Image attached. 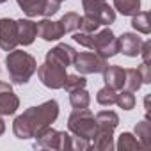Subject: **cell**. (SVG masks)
Listing matches in <instances>:
<instances>
[{
    "label": "cell",
    "instance_id": "obj_1",
    "mask_svg": "<svg viewBox=\"0 0 151 151\" xmlns=\"http://www.w3.org/2000/svg\"><path fill=\"white\" fill-rule=\"evenodd\" d=\"M59 117V103L55 100H48L37 107L27 109L23 114H20L13 123V133L20 140L34 139L43 128L55 123Z\"/></svg>",
    "mask_w": 151,
    "mask_h": 151
},
{
    "label": "cell",
    "instance_id": "obj_2",
    "mask_svg": "<svg viewBox=\"0 0 151 151\" xmlns=\"http://www.w3.org/2000/svg\"><path fill=\"white\" fill-rule=\"evenodd\" d=\"M6 66H7V73L13 84L18 86H25L29 84V80L32 78V75L37 69V62L36 59L23 52V50H11L6 57Z\"/></svg>",
    "mask_w": 151,
    "mask_h": 151
},
{
    "label": "cell",
    "instance_id": "obj_3",
    "mask_svg": "<svg viewBox=\"0 0 151 151\" xmlns=\"http://www.w3.org/2000/svg\"><path fill=\"white\" fill-rule=\"evenodd\" d=\"M34 147L36 149H57V151H71L73 140L68 132H59L55 128L46 126L34 137Z\"/></svg>",
    "mask_w": 151,
    "mask_h": 151
},
{
    "label": "cell",
    "instance_id": "obj_4",
    "mask_svg": "<svg viewBox=\"0 0 151 151\" xmlns=\"http://www.w3.org/2000/svg\"><path fill=\"white\" fill-rule=\"evenodd\" d=\"M68 130L75 137L93 139L96 132V119L89 109H75L68 117Z\"/></svg>",
    "mask_w": 151,
    "mask_h": 151
},
{
    "label": "cell",
    "instance_id": "obj_5",
    "mask_svg": "<svg viewBox=\"0 0 151 151\" xmlns=\"http://www.w3.org/2000/svg\"><path fill=\"white\" fill-rule=\"evenodd\" d=\"M89 50H93L94 53L105 57V59H110L114 55L119 53V48H117V37L116 34L107 27L100 32H93V39H91V46Z\"/></svg>",
    "mask_w": 151,
    "mask_h": 151
},
{
    "label": "cell",
    "instance_id": "obj_6",
    "mask_svg": "<svg viewBox=\"0 0 151 151\" xmlns=\"http://www.w3.org/2000/svg\"><path fill=\"white\" fill-rule=\"evenodd\" d=\"M73 66L80 75H94V73H101L109 66V62L105 57L94 52H77Z\"/></svg>",
    "mask_w": 151,
    "mask_h": 151
},
{
    "label": "cell",
    "instance_id": "obj_7",
    "mask_svg": "<svg viewBox=\"0 0 151 151\" xmlns=\"http://www.w3.org/2000/svg\"><path fill=\"white\" fill-rule=\"evenodd\" d=\"M36 71H37V77H39L41 84L48 89H62L64 80L68 77L66 68H62L59 64H53V62H46V60Z\"/></svg>",
    "mask_w": 151,
    "mask_h": 151
},
{
    "label": "cell",
    "instance_id": "obj_8",
    "mask_svg": "<svg viewBox=\"0 0 151 151\" xmlns=\"http://www.w3.org/2000/svg\"><path fill=\"white\" fill-rule=\"evenodd\" d=\"M84 13L94 18L100 25H112L116 22V11L107 4V0H82Z\"/></svg>",
    "mask_w": 151,
    "mask_h": 151
},
{
    "label": "cell",
    "instance_id": "obj_9",
    "mask_svg": "<svg viewBox=\"0 0 151 151\" xmlns=\"http://www.w3.org/2000/svg\"><path fill=\"white\" fill-rule=\"evenodd\" d=\"M18 25L16 20L0 18V48L4 52H11L18 46Z\"/></svg>",
    "mask_w": 151,
    "mask_h": 151
},
{
    "label": "cell",
    "instance_id": "obj_10",
    "mask_svg": "<svg viewBox=\"0 0 151 151\" xmlns=\"http://www.w3.org/2000/svg\"><path fill=\"white\" fill-rule=\"evenodd\" d=\"M75 55H77V50H75L73 46H69V45H66V43H59L57 46H53L52 50L46 52L45 60H46V62L59 64V66H62V68H68V66H73Z\"/></svg>",
    "mask_w": 151,
    "mask_h": 151
},
{
    "label": "cell",
    "instance_id": "obj_11",
    "mask_svg": "<svg viewBox=\"0 0 151 151\" xmlns=\"http://www.w3.org/2000/svg\"><path fill=\"white\" fill-rule=\"evenodd\" d=\"M20 109V98L14 94L13 86L0 82V116H13Z\"/></svg>",
    "mask_w": 151,
    "mask_h": 151
},
{
    "label": "cell",
    "instance_id": "obj_12",
    "mask_svg": "<svg viewBox=\"0 0 151 151\" xmlns=\"http://www.w3.org/2000/svg\"><path fill=\"white\" fill-rule=\"evenodd\" d=\"M37 25V36L43 41H59L64 36V29L60 25V22H53V20H41L36 23Z\"/></svg>",
    "mask_w": 151,
    "mask_h": 151
},
{
    "label": "cell",
    "instance_id": "obj_13",
    "mask_svg": "<svg viewBox=\"0 0 151 151\" xmlns=\"http://www.w3.org/2000/svg\"><path fill=\"white\" fill-rule=\"evenodd\" d=\"M142 37H139L133 32H124L121 37H117V48L126 57H137L140 53Z\"/></svg>",
    "mask_w": 151,
    "mask_h": 151
},
{
    "label": "cell",
    "instance_id": "obj_14",
    "mask_svg": "<svg viewBox=\"0 0 151 151\" xmlns=\"http://www.w3.org/2000/svg\"><path fill=\"white\" fill-rule=\"evenodd\" d=\"M91 147H94L98 151H112L116 147L114 146V130L96 126V132L91 139Z\"/></svg>",
    "mask_w": 151,
    "mask_h": 151
},
{
    "label": "cell",
    "instance_id": "obj_15",
    "mask_svg": "<svg viewBox=\"0 0 151 151\" xmlns=\"http://www.w3.org/2000/svg\"><path fill=\"white\" fill-rule=\"evenodd\" d=\"M16 25H18V43L23 46L32 45L34 39L37 37L36 22H32L30 18H22V20H16Z\"/></svg>",
    "mask_w": 151,
    "mask_h": 151
},
{
    "label": "cell",
    "instance_id": "obj_16",
    "mask_svg": "<svg viewBox=\"0 0 151 151\" xmlns=\"http://www.w3.org/2000/svg\"><path fill=\"white\" fill-rule=\"evenodd\" d=\"M103 82L107 87H112L114 91H121L124 86V68L121 66H107L103 71Z\"/></svg>",
    "mask_w": 151,
    "mask_h": 151
},
{
    "label": "cell",
    "instance_id": "obj_17",
    "mask_svg": "<svg viewBox=\"0 0 151 151\" xmlns=\"http://www.w3.org/2000/svg\"><path fill=\"white\" fill-rule=\"evenodd\" d=\"M132 27L133 30L140 32V34H149L151 32V20H149V13L147 11H139L132 16Z\"/></svg>",
    "mask_w": 151,
    "mask_h": 151
},
{
    "label": "cell",
    "instance_id": "obj_18",
    "mask_svg": "<svg viewBox=\"0 0 151 151\" xmlns=\"http://www.w3.org/2000/svg\"><path fill=\"white\" fill-rule=\"evenodd\" d=\"M20 9L29 16V18H34V16H39L43 14V7H45V2L46 0H16Z\"/></svg>",
    "mask_w": 151,
    "mask_h": 151
},
{
    "label": "cell",
    "instance_id": "obj_19",
    "mask_svg": "<svg viewBox=\"0 0 151 151\" xmlns=\"http://www.w3.org/2000/svg\"><path fill=\"white\" fill-rule=\"evenodd\" d=\"M114 11L123 16H133L140 11V0H114Z\"/></svg>",
    "mask_w": 151,
    "mask_h": 151
},
{
    "label": "cell",
    "instance_id": "obj_20",
    "mask_svg": "<svg viewBox=\"0 0 151 151\" xmlns=\"http://www.w3.org/2000/svg\"><path fill=\"white\" fill-rule=\"evenodd\" d=\"M94 119H96V126H103V128L116 130V126L119 124V116L114 110H101L94 116Z\"/></svg>",
    "mask_w": 151,
    "mask_h": 151
},
{
    "label": "cell",
    "instance_id": "obj_21",
    "mask_svg": "<svg viewBox=\"0 0 151 151\" xmlns=\"http://www.w3.org/2000/svg\"><path fill=\"white\" fill-rule=\"evenodd\" d=\"M126 91L130 93H135L142 87V78H140V75L135 68H128L124 69V86H123Z\"/></svg>",
    "mask_w": 151,
    "mask_h": 151
},
{
    "label": "cell",
    "instance_id": "obj_22",
    "mask_svg": "<svg viewBox=\"0 0 151 151\" xmlns=\"http://www.w3.org/2000/svg\"><path fill=\"white\" fill-rule=\"evenodd\" d=\"M69 103L73 109H89L91 103V96L89 93L84 89H77V91H71L69 93Z\"/></svg>",
    "mask_w": 151,
    "mask_h": 151
},
{
    "label": "cell",
    "instance_id": "obj_23",
    "mask_svg": "<svg viewBox=\"0 0 151 151\" xmlns=\"http://www.w3.org/2000/svg\"><path fill=\"white\" fill-rule=\"evenodd\" d=\"M119 151H126V149H139V147H142L140 146V142H139V139L135 137V135H132L130 132H123L121 135H119V140H117V144H114Z\"/></svg>",
    "mask_w": 151,
    "mask_h": 151
},
{
    "label": "cell",
    "instance_id": "obj_24",
    "mask_svg": "<svg viewBox=\"0 0 151 151\" xmlns=\"http://www.w3.org/2000/svg\"><path fill=\"white\" fill-rule=\"evenodd\" d=\"M86 86H87L86 77L80 75V73H77V75H68L66 80H64L62 89H66L68 93H71V91H77V89H84Z\"/></svg>",
    "mask_w": 151,
    "mask_h": 151
},
{
    "label": "cell",
    "instance_id": "obj_25",
    "mask_svg": "<svg viewBox=\"0 0 151 151\" xmlns=\"http://www.w3.org/2000/svg\"><path fill=\"white\" fill-rule=\"evenodd\" d=\"M59 22H60V25H62V29H64V34H69V32L78 30V25H80V16H78L77 13L69 11V13H66V14H64Z\"/></svg>",
    "mask_w": 151,
    "mask_h": 151
},
{
    "label": "cell",
    "instance_id": "obj_26",
    "mask_svg": "<svg viewBox=\"0 0 151 151\" xmlns=\"http://www.w3.org/2000/svg\"><path fill=\"white\" fill-rule=\"evenodd\" d=\"M116 98H117V91H114L112 87H101L100 91H98V94H96V101L100 103V105H103V107H110V105H114L116 103Z\"/></svg>",
    "mask_w": 151,
    "mask_h": 151
},
{
    "label": "cell",
    "instance_id": "obj_27",
    "mask_svg": "<svg viewBox=\"0 0 151 151\" xmlns=\"http://www.w3.org/2000/svg\"><path fill=\"white\" fill-rule=\"evenodd\" d=\"M149 132H151V130H149V121H147V117L135 124V137L139 139V142H140L142 147H147V146H149Z\"/></svg>",
    "mask_w": 151,
    "mask_h": 151
},
{
    "label": "cell",
    "instance_id": "obj_28",
    "mask_svg": "<svg viewBox=\"0 0 151 151\" xmlns=\"http://www.w3.org/2000/svg\"><path fill=\"white\" fill-rule=\"evenodd\" d=\"M116 103H117V107L123 109V110H132V109L135 107V96H133V93H130V91H126V89H124V91L121 89V93H117Z\"/></svg>",
    "mask_w": 151,
    "mask_h": 151
},
{
    "label": "cell",
    "instance_id": "obj_29",
    "mask_svg": "<svg viewBox=\"0 0 151 151\" xmlns=\"http://www.w3.org/2000/svg\"><path fill=\"white\" fill-rule=\"evenodd\" d=\"M78 29H80V32L93 34V32H96V30L100 29V23H98L94 18H91V16L84 14V16H80V25H78Z\"/></svg>",
    "mask_w": 151,
    "mask_h": 151
},
{
    "label": "cell",
    "instance_id": "obj_30",
    "mask_svg": "<svg viewBox=\"0 0 151 151\" xmlns=\"http://www.w3.org/2000/svg\"><path fill=\"white\" fill-rule=\"evenodd\" d=\"M59 9H60V2H57V0H46V2H45V7H43V14H41V16L50 18V16H53L55 13H59Z\"/></svg>",
    "mask_w": 151,
    "mask_h": 151
},
{
    "label": "cell",
    "instance_id": "obj_31",
    "mask_svg": "<svg viewBox=\"0 0 151 151\" xmlns=\"http://www.w3.org/2000/svg\"><path fill=\"white\" fill-rule=\"evenodd\" d=\"M140 78H142V84H151V73H149V66L147 62H142L139 68H137Z\"/></svg>",
    "mask_w": 151,
    "mask_h": 151
},
{
    "label": "cell",
    "instance_id": "obj_32",
    "mask_svg": "<svg viewBox=\"0 0 151 151\" xmlns=\"http://www.w3.org/2000/svg\"><path fill=\"white\" fill-rule=\"evenodd\" d=\"M144 62H149V57H151V41H142V46H140V53Z\"/></svg>",
    "mask_w": 151,
    "mask_h": 151
},
{
    "label": "cell",
    "instance_id": "obj_33",
    "mask_svg": "<svg viewBox=\"0 0 151 151\" xmlns=\"http://www.w3.org/2000/svg\"><path fill=\"white\" fill-rule=\"evenodd\" d=\"M4 132H6V123H4V119H2V116H0V137L4 135Z\"/></svg>",
    "mask_w": 151,
    "mask_h": 151
},
{
    "label": "cell",
    "instance_id": "obj_34",
    "mask_svg": "<svg viewBox=\"0 0 151 151\" xmlns=\"http://www.w3.org/2000/svg\"><path fill=\"white\" fill-rule=\"evenodd\" d=\"M4 2H7V0H0V4H4Z\"/></svg>",
    "mask_w": 151,
    "mask_h": 151
},
{
    "label": "cell",
    "instance_id": "obj_35",
    "mask_svg": "<svg viewBox=\"0 0 151 151\" xmlns=\"http://www.w3.org/2000/svg\"><path fill=\"white\" fill-rule=\"evenodd\" d=\"M57 2H64V0H57Z\"/></svg>",
    "mask_w": 151,
    "mask_h": 151
}]
</instances>
